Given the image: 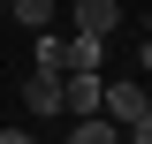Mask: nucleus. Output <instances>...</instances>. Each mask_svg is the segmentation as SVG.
Segmentation results:
<instances>
[{"instance_id":"nucleus-1","label":"nucleus","mask_w":152,"mask_h":144,"mask_svg":"<svg viewBox=\"0 0 152 144\" xmlns=\"http://www.w3.org/2000/svg\"><path fill=\"white\" fill-rule=\"evenodd\" d=\"M145 106H152V84H137V76H107V91H99V114H107L114 129H129Z\"/></svg>"},{"instance_id":"nucleus-2","label":"nucleus","mask_w":152,"mask_h":144,"mask_svg":"<svg viewBox=\"0 0 152 144\" xmlns=\"http://www.w3.org/2000/svg\"><path fill=\"white\" fill-rule=\"evenodd\" d=\"M23 106L31 114H61V68H31L23 76Z\"/></svg>"},{"instance_id":"nucleus-3","label":"nucleus","mask_w":152,"mask_h":144,"mask_svg":"<svg viewBox=\"0 0 152 144\" xmlns=\"http://www.w3.org/2000/svg\"><path fill=\"white\" fill-rule=\"evenodd\" d=\"M114 23H122V0H76V31L114 38Z\"/></svg>"},{"instance_id":"nucleus-4","label":"nucleus","mask_w":152,"mask_h":144,"mask_svg":"<svg viewBox=\"0 0 152 144\" xmlns=\"http://www.w3.org/2000/svg\"><path fill=\"white\" fill-rule=\"evenodd\" d=\"M69 144H122V129H114L107 114H76V129H69Z\"/></svg>"},{"instance_id":"nucleus-5","label":"nucleus","mask_w":152,"mask_h":144,"mask_svg":"<svg viewBox=\"0 0 152 144\" xmlns=\"http://www.w3.org/2000/svg\"><path fill=\"white\" fill-rule=\"evenodd\" d=\"M69 68H107V38L76 31V38H69Z\"/></svg>"},{"instance_id":"nucleus-6","label":"nucleus","mask_w":152,"mask_h":144,"mask_svg":"<svg viewBox=\"0 0 152 144\" xmlns=\"http://www.w3.org/2000/svg\"><path fill=\"white\" fill-rule=\"evenodd\" d=\"M53 8H61V0H8V15H15L23 31H46V23H53Z\"/></svg>"},{"instance_id":"nucleus-7","label":"nucleus","mask_w":152,"mask_h":144,"mask_svg":"<svg viewBox=\"0 0 152 144\" xmlns=\"http://www.w3.org/2000/svg\"><path fill=\"white\" fill-rule=\"evenodd\" d=\"M38 68H69V38L61 31H38Z\"/></svg>"},{"instance_id":"nucleus-8","label":"nucleus","mask_w":152,"mask_h":144,"mask_svg":"<svg viewBox=\"0 0 152 144\" xmlns=\"http://www.w3.org/2000/svg\"><path fill=\"white\" fill-rule=\"evenodd\" d=\"M122 144H152V106H145V114H137V121H129V129H122Z\"/></svg>"},{"instance_id":"nucleus-9","label":"nucleus","mask_w":152,"mask_h":144,"mask_svg":"<svg viewBox=\"0 0 152 144\" xmlns=\"http://www.w3.org/2000/svg\"><path fill=\"white\" fill-rule=\"evenodd\" d=\"M0 144H38V137H31V129H0Z\"/></svg>"},{"instance_id":"nucleus-10","label":"nucleus","mask_w":152,"mask_h":144,"mask_svg":"<svg viewBox=\"0 0 152 144\" xmlns=\"http://www.w3.org/2000/svg\"><path fill=\"white\" fill-rule=\"evenodd\" d=\"M137 68H145V76H152V38H145V46H137Z\"/></svg>"},{"instance_id":"nucleus-11","label":"nucleus","mask_w":152,"mask_h":144,"mask_svg":"<svg viewBox=\"0 0 152 144\" xmlns=\"http://www.w3.org/2000/svg\"><path fill=\"white\" fill-rule=\"evenodd\" d=\"M0 15H8V0H0Z\"/></svg>"},{"instance_id":"nucleus-12","label":"nucleus","mask_w":152,"mask_h":144,"mask_svg":"<svg viewBox=\"0 0 152 144\" xmlns=\"http://www.w3.org/2000/svg\"><path fill=\"white\" fill-rule=\"evenodd\" d=\"M145 38H152V23H145Z\"/></svg>"}]
</instances>
